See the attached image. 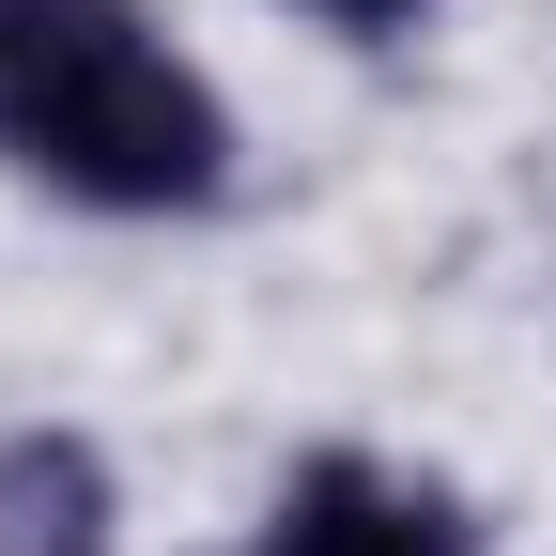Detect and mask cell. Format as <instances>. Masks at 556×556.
I'll use <instances>...</instances> for the list:
<instances>
[{
	"instance_id": "6da1fadb",
	"label": "cell",
	"mask_w": 556,
	"mask_h": 556,
	"mask_svg": "<svg viewBox=\"0 0 556 556\" xmlns=\"http://www.w3.org/2000/svg\"><path fill=\"white\" fill-rule=\"evenodd\" d=\"M232 93L155 31V0H0V170L78 217H217Z\"/></svg>"
},
{
	"instance_id": "7a4b0ae2",
	"label": "cell",
	"mask_w": 556,
	"mask_h": 556,
	"mask_svg": "<svg viewBox=\"0 0 556 556\" xmlns=\"http://www.w3.org/2000/svg\"><path fill=\"white\" fill-rule=\"evenodd\" d=\"M248 556H479V510L448 479L387 464V448H309L278 479V510H263Z\"/></svg>"
},
{
	"instance_id": "3957f363",
	"label": "cell",
	"mask_w": 556,
	"mask_h": 556,
	"mask_svg": "<svg viewBox=\"0 0 556 556\" xmlns=\"http://www.w3.org/2000/svg\"><path fill=\"white\" fill-rule=\"evenodd\" d=\"M0 556H124V479L93 433H62V417L0 433Z\"/></svg>"
},
{
	"instance_id": "277c9868",
	"label": "cell",
	"mask_w": 556,
	"mask_h": 556,
	"mask_svg": "<svg viewBox=\"0 0 556 556\" xmlns=\"http://www.w3.org/2000/svg\"><path fill=\"white\" fill-rule=\"evenodd\" d=\"M294 16H325L340 47H402V31H433V0H294Z\"/></svg>"
}]
</instances>
